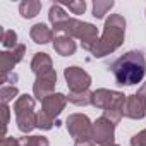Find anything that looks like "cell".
I'll return each mask as SVG.
<instances>
[{"mask_svg":"<svg viewBox=\"0 0 146 146\" xmlns=\"http://www.w3.org/2000/svg\"><path fill=\"white\" fill-rule=\"evenodd\" d=\"M29 36H31V40H33L36 45H46V43H50V41L55 40L53 29H50V28H48L46 24H43V23H36V24L29 29Z\"/></svg>","mask_w":146,"mask_h":146,"instance_id":"cell-15","label":"cell"},{"mask_svg":"<svg viewBox=\"0 0 146 146\" xmlns=\"http://www.w3.org/2000/svg\"><path fill=\"white\" fill-rule=\"evenodd\" d=\"M139 98H143V100H146V81L139 86V90H137V93H136Z\"/></svg>","mask_w":146,"mask_h":146,"instance_id":"cell-29","label":"cell"},{"mask_svg":"<svg viewBox=\"0 0 146 146\" xmlns=\"http://www.w3.org/2000/svg\"><path fill=\"white\" fill-rule=\"evenodd\" d=\"M65 127L76 143H93V122L84 113H70L65 120Z\"/></svg>","mask_w":146,"mask_h":146,"instance_id":"cell-6","label":"cell"},{"mask_svg":"<svg viewBox=\"0 0 146 146\" xmlns=\"http://www.w3.org/2000/svg\"><path fill=\"white\" fill-rule=\"evenodd\" d=\"M125 38V19L120 14H110L103 26V35L91 46V55L96 58L107 57L119 50Z\"/></svg>","mask_w":146,"mask_h":146,"instance_id":"cell-2","label":"cell"},{"mask_svg":"<svg viewBox=\"0 0 146 146\" xmlns=\"http://www.w3.org/2000/svg\"><path fill=\"white\" fill-rule=\"evenodd\" d=\"M2 45L7 48V50H12L16 48L19 43H17V33L14 29H5L4 35H2Z\"/></svg>","mask_w":146,"mask_h":146,"instance_id":"cell-22","label":"cell"},{"mask_svg":"<svg viewBox=\"0 0 146 146\" xmlns=\"http://www.w3.org/2000/svg\"><path fill=\"white\" fill-rule=\"evenodd\" d=\"M64 78L67 83L69 91L72 93H83V91H90L91 86V76L88 72L78 65H70L64 69Z\"/></svg>","mask_w":146,"mask_h":146,"instance_id":"cell-7","label":"cell"},{"mask_svg":"<svg viewBox=\"0 0 146 146\" xmlns=\"http://www.w3.org/2000/svg\"><path fill=\"white\" fill-rule=\"evenodd\" d=\"M115 141V124L110 122L107 117H98L93 122V143L100 146L113 144Z\"/></svg>","mask_w":146,"mask_h":146,"instance_id":"cell-8","label":"cell"},{"mask_svg":"<svg viewBox=\"0 0 146 146\" xmlns=\"http://www.w3.org/2000/svg\"><path fill=\"white\" fill-rule=\"evenodd\" d=\"M2 113H4V131H2V139L7 137V125L11 120V108L9 105H2Z\"/></svg>","mask_w":146,"mask_h":146,"instance_id":"cell-26","label":"cell"},{"mask_svg":"<svg viewBox=\"0 0 146 146\" xmlns=\"http://www.w3.org/2000/svg\"><path fill=\"white\" fill-rule=\"evenodd\" d=\"M76 48H78V45H76L74 38H70L67 35H57L55 40H53V50L58 55H62V57L74 55L76 53Z\"/></svg>","mask_w":146,"mask_h":146,"instance_id":"cell-13","label":"cell"},{"mask_svg":"<svg viewBox=\"0 0 146 146\" xmlns=\"http://www.w3.org/2000/svg\"><path fill=\"white\" fill-rule=\"evenodd\" d=\"M55 84H57V72L55 70L36 76L35 84H33V96L38 102H43L48 95L55 93Z\"/></svg>","mask_w":146,"mask_h":146,"instance_id":"cell-9","label":"cell"},{"mask_svg":"<svg viewBox=\"0 0 146 146\" xmlns=\"http://www.w3.org/2000/svg\"><path fill=\"white\" fill-rule=\"evenodd\" d=\"M16 81H17V74H14V72L2 78V83H16Z\"/></svg>","mask_w":146,"mask_h":146,"instance_id":"cell-28","label":"cell"},{"mask_svg":"<svg viewBox=\"0 0 146 146\" xmlns=\"http://www.w3.org/2000/svg\"><path fill=\"white\" fill-rule=\"evenodd\" d=\"M58 35H67L74 40H79L84 50H91V46L98 41V28L91 23L79 21L76 17H70L58 31Z\"/></svg>","mask_w":146,"mask_h":146,"instance_id":"cell-4","label":"cell"},{"mask_svg":"<svg viewBox=\"0 0 146 146\" xmlns=\"http://www.w3.org/2000/svg\"><path fill=\"white\" fill-rule=\"evenodd\" d=\"M17 141L19 146H50V141L45 136H23Z\"/></svg>","mask_w":146,"mask_h":146,"instance_id":"cell-20","label":"cell"},{"mask_svg":"<svg viewBox=\"0 0 146 146\" xmlns=\"http://www.w3.org/2000/svg\"><path fill=\"white\" fill-rule=\"evenodd\" d=\"M36 98L31 95H19V98L14 103V113H16V124L17 129L24 134L31 132L36 127V117L38 112H35Z\"/></svg>","mask_w":146,"mask_h":146,"instance_id":"cell-5","label":"cell"},{"mask_svg":"<svg viewBox=\"0 0 146 146\" xmlns=\"http://www.w3.org/2000/svg\"><path fill=\"white\" fill-rule=\"evenodd\" d=\"M31 70L36 76H41V74H46V72L53 70V62H52L50 55L45 53V52L35 53V57L31 60Z\"/></svg>","mask_w":146,"mask_h":146,"instance_id":"cell-16","label":"cell"},{"mask_svg":"<svg viewBox=\"0 0 146 146\" xmlns=\"http://www.w3.org/2000/svg\"><path fill=\"white\" fill-rule=\"evenodd\" d=\"M36 127L41 129V131H50L53 127V119L50 115H46L43 110H40L38 117H36Z\"/></svg>","mask_w":146,"mask_h":146,"instance_id":"cell-23","label":"cell"},{"mask_svg":"<svg viewBox=\"0 0 146 146\" xmlns=\"http://www.w3.org/2000/svg\"><path fill=\"white\" fill-rule=\"evenodd\" d=\"M41 11V2L40 0H23L19 4V14L24 19H33L40 14Z\"/></svg>","mask_w":146,"mask_h":146,"instance_id":"cell-17","label":"cell"},{"mask_svg":"<svg viewBox=\"0 0 146 146\" xmlns=\"http://www.w3.org/2000/svg\"><path fill=\"white\" fill-rule=\"evenodd\" d=\"M113 5H115L113 0H95L93 2V17L103 19L105 14H108L113 9Z\"/></svg>","mask_w":146,"mask_h":146,"instance_id":"cell-18","label":"cell"},{"mask_svg":"<svg viewBox=\"0 0 146 146\" xmlns=\"http://www.w3.org/2000/svg\"><path fill=\"white\" fill-rule=\"evenodd\" d=\"M69 19H70V17H69V14L64 11L62 4H52V7H50V11H48V21H50V24H52L53 33H58L60 28H62Z\"/></svg>","mask_w":146,"mask_h":146,"instance_id":"cell-14","label":"cell"},{"mask_svg":"<svg viewBox=\"0 0 146 146\" xmlns=\"http://www.w3.org/2000/svg\"><path fill=\"white\" fill-rule=\"evenodd\" d=\"M129 143H131V146H146V129H143L137 134H134Z\"/></svg>","mask_w":146,"mask_h":146,"instance_id":"cell-25","label":"cell"},{"mask_svg":"<svg viewBox=\"0 0 146 146\" xmlns=\"http://www.w3.org/2000/svg\"><path fill=\"white\" fill-rule=\"evenodd\" d=\"M17 100L19 98V90H17V86L14 84V86H2V90H0V100H2V105H9L12 100Z\"/></svg>","mask_w":146,"mask_h":146,"instance_id":"cell-21","label":"cell"},{"mask_svg":"<svg viewBox=\"0 0 146 146\" xmlns=\"http://www.w3.org/2000/svg\"><path fill=\"white\" fill-rule=\"evenodd\" d=\"M91 96H93V91H83V93H72V91H69L67 100L72 105L86 107V105H91Z\"/></svg>","mask_w":146,"mask_h":146,"instance_id":"cell-19","label":"cell"},{"mask_svg":"<svg viewBox=\"0 0 146 146\" xmlns=\"http://www.w3.org/2000/svg\"><path fill=\"white\" fill-rule=\"evenodd\" d=\"M108 146H119V144H115V143H113V144H108Z\"/></svg>","mask_w":146,"mask_h":146,"instance_id":"cell-31","label":"cell"},{"mask_svg":"<svg viewBox=\"0 0 146 146\" xmlns=\"http://www.w3.org/2000/svg\"><path fill=\"white\" fill-rule=\"evenodd\" d=\"M127 95L107 88H100L93 91L91 96V105L96 108L103 110V117H107L110 122L119 124L120 119L124 117V105H125Z\"/></svg>","mask_w":146,"mask_h":146,"instance_id":"cell-3","label":"cell"},{"mask_svg":"<svg viewBox=\"0 0 146 146\" xmlns=\"http://www.w3.org/2000/svg\"><path fill=\"white\" fill-rule=\"evenodd\" d=\"M64 5H67L72 14H84V11H86V2L84 0H79V2H65Z\"/></svg>","mask_w":146,"mask_h":146,"instance_id":"cell-24","label":"cell"},{"mask_svg":"<svg viewBox=\"0 0 146 146\" xmlns=\"http://www.w3.org/2000/svg\"><path fill=\"white\" fill-rule=\"evenodd\" d=\"M124 117L137 120L146 117V100L139 98L137 95H127L124 105Z\"/></svg>","mask_w":146,"mask_h":146,"instance_id":"cell-12","label":"cell"},{"mask_svg":"<svg viewBox=\"0 0 146 146\" xmlns=\"http://www.w3.org/2000/svg\"><path fill=\"white\" fill-rule=\"evenodd\" d=\"M67 102H69L67 100V95H64V93H52V95H48L41 102V110L55 120L62 113V110L65 108Z\"/></svg>","mask_w":146,"mask_h":146,"instance_id":"cell-11","label":"cell"},{"mask_svg":"<svg viewBox=\"0 0 146 146\" xmlns=\"http://www.w3.org/2000/svg\"><path fill=\"white\" fill-rule=\"evenodd\" d=\"M110 70L119 86H134L146 74V57L141 50L125 52L110 65Z\"/></svg>","mask_w":146,"mask_h":146,"instance_id":"cell-1","label":"cell"},{"mask_svg":"<svg viewBox=\"0 0 146 146\" xmlns=\"http://www.w3.org/2000/svg\"><path fill=\"white\" fill-rule=\"evenodd\" d=\"M0 146H19V141L14 139V137H4Z\"/></svg>","mask_w":146,"mask_h":146,"instance_id":"cell-27","label":"cell"},{"mask_svg":"<svg viewBox=\"0 0 146 146\" xmlns=\"http://www.w3.org/2000/svg\"><path fill=\"white\" fill-rule=\"evenodd\" d=\"M26 53V45L19 43L16 48L12 50H5V52H0V67H2V78L11 74L14 65H17Z\"/></svg>","mask_w":146,"mask_h":146,"instance_id":"cell-10","label":"cell"},{"mask_svg":"<svg viewBox=\"0 0 146 146\" xmlns=\"http://www.w3.org/2000/svg\"><path fill=\"white\" fill-rule=\"evenodd\" d=\"M74 146H95V143H76Z\"/></svg>","mask_w":146,"mask_h":146,"instance_id":"cell-30","label":"cell"}]
</instances>
